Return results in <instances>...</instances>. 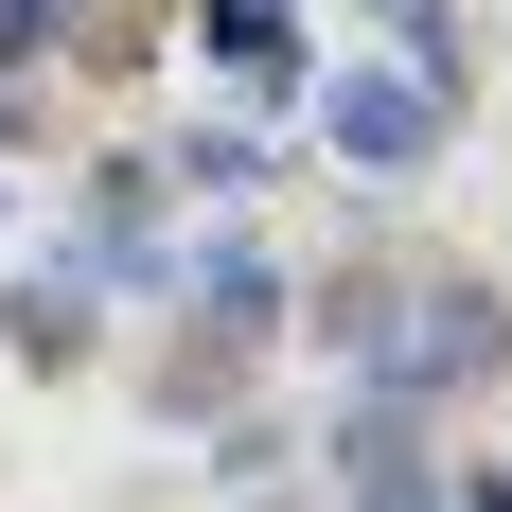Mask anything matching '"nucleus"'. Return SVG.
<instances>
[{"label":"nucleus","instance_id":"nucleus-1","mask_svg":"<svg viewBox=\"0 0 512 512\" xmlns=\"http://www.w3.org/2000/svg\"><path fill=\"white\" fill-rule=\"evenodd\" d=\"M389 371H407V389H495V371H512V301H495V283H424Z\"/></svg>","mask_w":512,"mask_h":512},{"label":"nucleus","instance_id":"nucleus-2","mask_svg":"<svg viewBox=\"0 0 512 512\" xmlns=\"http://www.w3.org/2000/svg\"><path fill=\"white\" fill-rule=\"evenodd\" d=\"M336 142H354V159H424V142H442V106H424L407 71H354V106H336Z\"/></svg>","mask_w":512,"mask_h":512},{"label":"nucleus","instance_id":"nucleus-3","mask_svg":"<svg viewBox=\"0 0 512 512\" xmlns=\"http://www.w3.org/2000/svg\"><path fill=\"white\" fill-rule=\"evenodd\" d=\"M336 460H354V512H442V477H424L407 442H389V424H354Z\"/></svg>","mask_w":512,"mask_h":512}]
</instances>
